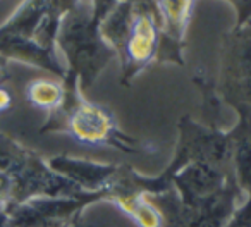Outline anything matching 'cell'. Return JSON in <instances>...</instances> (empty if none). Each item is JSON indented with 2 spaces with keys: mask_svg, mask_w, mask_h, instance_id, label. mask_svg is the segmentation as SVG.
<instances>
[{
  "mask_svg": "<svg viewBox=\"0 0 251 227\" xmlns=\"http://www.w3.org/2000/svg\"><path fill=\"white\" fill-rule=\"evenodd\" d=\"M33 97L38 103L42 105H50L59 98V90H57L53 84H47V83H40L35 86L33 90Z\"/></svg>",
  "mask_w": 251,
  "mask_h": 227,
  "instance_id": "1",
  "label": "cell"
}]
</instances>
